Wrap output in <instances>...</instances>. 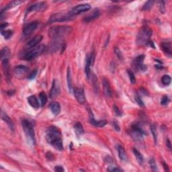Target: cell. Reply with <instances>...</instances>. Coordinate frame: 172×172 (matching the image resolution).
Instances as JSON below:
<instances>
[{
	"label": "cell",
	"mask_w": 172,
	"mask_h": 172,
	"mask_svg": "<svg viewBox=\"0 0 172 172\" xmlns=\"http://www.w3.org/2000/svg\"><path fill=\"white\" fill-rule=\"evenodd\" d=\"M46 140L57 150L62 151L63 149L61 131L55 126H51L48 129L46 135Z\"/></svg>",
	"instance_id": "obj_1"
},
{
	"label": "cell",
	"mask_w": 172,
	"mask_h": 172,
	"mask_svg": "<svg viewBox=\"0 0 172 172\" xmlns=\"http://www.w3.org/2000/svg\"><path fill=\"white\" fill-rule=\"evenodd\" d=\"M71 30V26H53L49 29V35L53 40H61V38L69 34Z\"/></svg>",
	"instance_id": "obj_2"
},
{
	"label": "cell",
	"mask_w": 172,
	"mask_h": 172,
	"mask_svg": "<svg viewBox=\"0 0 172 172\" xmlns=\"http://www.w3.org/2000/svg\"><path fill=\"white\" fill-rule=\"evenodd\" d=\"M152 36V30L149 27H143L139 31L137 37V43L139 46H145L148 44Z\"/></svg>",
	"instance_id": "obj_3"
},
{
	"label": "cell",
	"mask_w": 172,
	"mask_h": 172,
	"mask_svg": "<svg viewBox=\"0 0 172 172\" xmlns=\"http://www.w3.org/2000/svg\"><path fill=\"white\" fill-rule=\"evenodd\" d=\"M22 125L28 142L32 145H35V133L31 122L28 120H23Z\"/></svg>",
	"instance_id": "obj_4"
},
{
	"label": "cell",
	"mask_w": 172,
	"mask_h": 172,
	"mask_svg": "<svg viewBox=\"0 0 172 172\" xmlns=\"http://www.w3.org/2000/svg\"><path fill=\"white\" fill-rule=\"evenodd\" d=\"M145 135V132L141 127L139 124L135 123L131 127V129L130 131V135L132 138L136 141H142L143 136Z\"/></svg>",
	"instance_id": "obj_5"
},
{
	"label": "cell",
	"mask_w": 172,
	"mask_h": 172,
	"mask_svg": "<svg viewBox=\"0 0 172 172\" xmlns=\"http://www.w3.org/2000/svg\"><path fill=\"white\" fill-rule=\"evenodd\" d=\"M45 49L46 47L45 45H39L38 47H34L33 49L30 50L29 52L26 53L24 57V59L27 61L33 60L34 59H35L37 57H39V55H41L45 51Z\"/></svg>",
	"instance_id": "obj_6"
},
{
	"label": "cell",
	"mask_w": 172,
	"mask_h": 172,
	"mask_svg": "<svg viewBox=\"0 0 172 172\" xmlns=\"http://www.w3.org/2000/svg\"><path fill=\"white\" fill-rule=\"evenodd\" d=\"M73 18V16L70 14L69 12L66 13H58V14H55L53 16H51L49 20L50 23H55V22H66V21L71 20Z\"/></svg>",
	"instance_id": "obj_7"
},
{
	"label": "cell",
	"mask_w": 172,
	"mask_h": 172,
	"mask_svg": "<svg viewBox=\"0 0 172 172\" xmlns=\"http://www.w3.org/2000/svg\"><path fill=\"white\" fill-rule=\"evenodd\" d=\"M91 9V5L87 3H83V4H79L73 7L70 11V14L73 16H77L78 14H81V13L85 12V11H88L89 9Z\"/></svg>",
	"instance_id": "obj_8"
},
{
	"label": "cell",
	"mask_w": 172,
	"mask_h": 172,
	"mask_svg": "<svg viewBox=\"0 0 172 172\" xmlns=\"http://www.w3.org/2000/svg\"><path fill=\"white\" fill-rule=\"evenodd\" d=\"M38 26H39V22H36V21L29 23L24 27V30H23V34L26 36H30L38 28Z\"/></svg>",
	"instance_id": "obj_9"
},
{
	"label": "cell",
	"mask_w": 172,
	"mask_h": 172,
	"mask_svg": "<svg viewBox=\"0 0 172 172\" xmlns=\"http://www.w3.org/2000/svg\"><path fill=\"white\" fill-rule=\"evenodd\" d=\"M89 122H90V123L92 125L95 126V127H103L107 124V122L104 120H95L92 112H91V110H89Z\"/></svg>",
	"instance_id": "obj_10"
},
{
	"label": "cell",
	"mask_w": 172,
	"mask_h": 172,
	"mask_svg": "<svg viewBox=\"0 0 172 172\" xmlns=\"http://www.w3.org/2000/svg\"><path fill=\"white\" fill-rule=\"evenodd\" d=\"M74 95L76 100H77V102L79 104H83L85 102V94H84V91L82 88H76L74 89Z\"/></svg>",
	"instance_id": "obj_11"
},
{
	"label": "cell",
	"mask_w": 172,
	"mask_h": 172,
	"mask_svg": "<svg viewBox=\"0 0 172 172\" xmlns=\"http://www.w3.org/2000/svg\"><path fill=\"white\" fill-rule=\"evenodd\" d=\"M47 4L45 2H38L34 3V4L30 5L28 7L27 10H26V14H29V13L32 12V11H41V10H44L45 9Z\"/></svg>",
	"instance_id": "obj_12"
},
{
	"label": "cell",
	"mask_w": 172,
	"mask_h": 172,
	"mask_svg": "<svg viewBox=\"0 0 172 172\" xmlns=\"http://www.w3.org/2000/svg\"><path fill=\"white\" fill-rule=\"evenodd\" d=\"M59 93H60V85H59V83L57 81V80L55 79L53 80V85L52 87H51L49 96H50L51 98H53V97H55L57 95H59Z\"/></svg>",
	"instance_id": "obj_13"
},
{
	"label": "cell",
	"mask_w": 172,
	"mask_h": 172,
	"mask_svg": "<svg viewBox=\"0 0 172 172\" xmlns=\"http://www.w3.org/2000/svg\"><path fill=\"white\" fill-rule=\"evenodd\" d=\"M42 39H43V36H42L38 35L34 36L33 39H32L30 41L28 42L27 44H26V48H28L27 49H34V48L36 47V46L42 41Z\"/></svg>",
	"instance_id": "obj_14"
},
{
	"label": "cell",
	"mask_w": 172,
	"mask_h": 172,
	"mask_svg": "<svg viewBox=\"0 0 172 172\" xmlns=\"http://www.w3.org/2000/svg\"><path fill=\"white\" fill-rule=\"evenodd\" d=\"M100 11H99L98 9H95L91 14H89V15H87V16L85 17L83 19V22H91V21L94 20L95 19H96L100 16Z\"/></svg>",
	"instance_id": "obj_15"
},
{
	"label": "cell",
	"mask_w": 172,
	"mask_h": 172,
	"mask_svg": "<svg viewBox=\"0 0 172 172\" xmlns=\"http://www.w3.org/2000/svg\"><path fill=\"white\" fill-rule=\"evenodd\" d=\"M103 87H104V91L106 96L110 97L112 96V89L110 87V84L109 83L108 80L104 78L103 79Z\"/></svg>",
	"instance_id": "obj_16"
},
{
	"label": "cell",
	"mask_w": 172,
	"mask_h": 172,
	"mask_svg": "<svg viewBox=\"0 0 172 172\" xmlns=\"http://www.w3.org/2000/svg\"><path fill=\"white\" fill-rule=\"evenodd\" d=\"M1 119H2L5 122H6V124L8 126L10 130L12 131H14V122L9 117L8 115L4 112H1Z\"/></svg>",
	"instance_id": "obj_17"
},
{
	"label": "cell",
	"mask_w": 172,
	"mask_h": 172,
	"mask_svg": "<svg viewBox=\"0 0 172 172\" xmlns=\"http://www.w3.org/2000/svg\"><path fill=\"white\" fill-rule=\"evenodd\" d=\"M28 70H29V68L28 67L20 65L16 66L14 68V72L16 75H23L26 73L28 71Z\"/></svg>",
	"instance_id": "obj_18"
},
{
	"label": "cell",
	"mask_w": 172,
	"mask_h": 172,
	"mask_svg": "<svg viewBox=\"0 0 172 172\" xmlns=\"http://www.w3.org/2000/svg\"><path fill=\"white\" fill-rule=\"evenodd\" d=\"M2 67L3 73H4L5 77H6L7 80H9L10 75H9V61L8 59H5L2 60Z\"/></svg>",
	"instance_id": "obj_19"
},
{
	"label": "cell",
	"mask_w": 172,
	"mask_h": 172,
	"mask_svg": "<svg viewBox=\"0 0 172 172\" xmlns=\"http://www.w3.org/2000/svg\"><path fill=\"white\" fill-rule=\"evenodd\" d=\"M28 102L29 103V104L31 106L32 108L34 109H39L40 107V104L39 100H38L37 97H36V95H30L28 97Z\"/></svg>",
	"instance_id": "obj_20"
},
{
	"label": "cell",
	"mask_w": 172,
	"mask_h": 172,
	"mask_svg": "<svg viewBox=\"0 0 172 172\" xmlns=\"http://www.w3.org/2000/svg\"><path fill=\"white\" fill-rule=\"evenodd\" d=\"M161 47L163 52L169 57H171L172 55L171 50V45L170 43H162L161 45Z\"/></svg>",
	"instance_id": "obj_21"
},
{
	"label": "cell",
	"mask_w": 172,
	"mask_h": 172,
	"mask_svg": "<svg viewBox=\"0 0 172 172\" xmlns=\"http://www.w3.org/2000/svg\"><path fill=\"white\" fill-rule=\"evenodd\" d=\"M117 151H118V156H119L120 159L123 161H127V153H126L125 149H124L123 147L121 146V145H118Z\"/></svg>",
	"instance_id": "obj_22"
},
{
	"label": "cell",
	"mask_w": 172,
	"mask_h": 172,
	"mask_svg": "<svg viewBox=\"0 0 172 172\" xmlns=\"http://www.w3.org/2000/svg\"><path fill=\"white\" fill-rule=\"evenodd\" d=\"M50 109H51V112H53V114H55V115H57V114L60 112L61 106L58 102H52L50 104Z\"/></svg>",
	"instance_id": "obj_23"
},
{
	"label": "cell",
	"mask_w": 172,
	"mask_h": 172,
	"mask_svg": "<svg viewBox=\"0 0 172 172\" xmlns=\"http://www.w3.org/2000/svg\"><path fill=\"white\" fill-rule=\"evenodd\" d=\"M144 55H139L137 58H135V61H134V67H135L137 70H139V67L143 65V61H144Z\"/></svg>",
	"instance_id": "obj_24"
},
{
	"label": "cell",
	"mask_w": 172,
	"mask_h": 172,
	"mask_svg": "<svg viewBox=\"0 0 172 172\" xmlns=\"http://www.w3.org/2000/svg\"><path fill=\"white\" fill-rule=\"evenodd\" d=\"M74 129H75L76 135L78 137L81 136L84 133V129L83 126H82L81 123L80 122H77L75 125H74Z\"/></svg>",
	"instance_id": "obj_25"
},
{
	"label": "cell",
	"mask_w": 172,
	"mask_h": 172,
	"mask_svg": "<svg viewBox=\"0 0 172 172\" xmlns=\"http://www.w3.org/2000/svg\"><path fill=\"white\" fill-rule=\"evenodd\" d=\"M67 85L69 90L71 93L73 92V84H72V77L71 73V69L68 67L67 74Z\"/></svg>",
	"instance_id": "obj_26"
},
{
	"label": "cell",
	"mask_w": 172,
	"mask_h": 172,
	"mask_svg": "<svg viewBox=\"0 0 172 172\" xmlns=\"http://www.w3.org/2000/svg\"><path fill=\"white\" fill-rule=\"evenodd\" d=\"M133 152L134 155H135V157H136L137 161H138V163L139 164H142L143 163V161H144V159H143V155L141 154V153L139 152V151L135 148L133 149Z\"/></svg>",
	"instance_id": "obj_27"
},
{
	"label": "cell",
	"mask_w": 172,
	"mask_h": 172,
	"mask_svg": "<svg viewBox=\"0 0 172 172\" xmlns=\"http://www.w3.org/2000/svg\"><path fill=\"white\" fill-rule=\"evenodd\" d=\"M86 60H85V72L86 74V76H87V79H89V77H90V63H89V57L88 55L86 57Z\"/></svg>",
	"instance_id": "obj_28"
},
{
	"label": "cell",
	"mask_w": 172,
	"mask_h": 172,
	"mask_svg": "<svg viewBox=\"0 0 172 172\" xmlns=\"http://www.w3.org/2000/svg\"><path fill=\"white\" fill-rule=\"evenodd\" d=\"M39 98L40 100H41V106H45V104H47V100H48V96L45 91H42L39 93Z\"/></svg>",
	"instance_id": "obj_29"
},
{
	"label": "cell",
	"mask_w": 172,
	"mask_h": 172,
	"mask_svg": "<svg viewBox=\"0 0 172 172\" xmlns=\"http://www.w3.org/2000/svg\"><path fill=\"white\" fill-rule=\"evenodd\" d=\"M10 55V51L7 47H4L3 48L2 50L1 51V54H0V56H1V59L3 60V59H7V57L9 56Z\"/></svg>",
	"instance_id": "obj_30"
},
{
	"label": "cell",
	"mask_w": 172,
	"mask_h": 172,
	"mask_svg": "<svg viewBox=\"0 0 172 172\" xmlns=\"http://www.w3.org/2000/svg\"><path fill=\"white\" fill-rule=\"evenodd\" d=\"M22 1H11V2H9L8 4L6 5V6L5 7V8L2 9L1 11H4L5 10H7V9L12 8V7H14L15 6H17V5H18L19 4H20V3H22Z\"/></svg>",
	"instance_id": "obj_31"
},
{
	"label": "cell",
	"mask_w": 172,
	"mask_h": 172,
	"mask_svg": "<svg viewBox=\"0 0 172 172\" xmlns=\"http://www.w3.org/2000/svg\"><path fill=\"white\" fill-rule=\"evenodd\" d=\"M151 131L153 137L155 144H157V127L155 125H151Z\"/></svg>",
	"instance_id": "obj_32"
},
{
	"label": "cell",
	"mask_w": 172,
	"mask_h": 172,
	"mask_svg": "<svg viewBox=\"0 0 172 172\" xmlns=\"http://www.w3.org/2000/svg\"><path fill=\"white\" fill-rule=\"evenodd\" d=\"M171 78L169 75H164L161 78V82L164 85H169L171 83Z\"/></svg>",
	"instance_id": "obj_33"
},
{
	"label": "cell",
	"mask_w": 172,
	"mask_h": 172,
	"mask_svg": "<svg viewBox=\"0 0 172 172\" xmlns=\"http://www.w3.org/2000/svg\"><path fill=\"white\" fill-rule=\"evenodd\" d=\"M154 3L155 1H153V0H150V1H147V2L145 3V5H143V10H145V11L149 10V9H151L152 7L153 6Z\"/></svg>",
	"instance_id": "obj_34"
},
{
	"label": "cell",
	"mask_w": 172,
	"mask_h": 172,
	"mask_svg": "<svg viewBox=\"0 0 172 172\" xmlns=\"http://www.w3.org/2000/svg\"><path fill=\"white\" fill-rule=\"evenodd\" d=\"M1 34L4 36L5 39H8L11 37V36L13 35V31L11 30H5V31H1Z\"/></svg>",
	"instance_id": "obj_35"
},
{
	"label": "cell",
	"mask_w": 172,
	"mask_h": 172,
	"mask_svg": "<svg viewBox=\"0 0 172 172\" xmlns=\"http://www.w3.org/2000/svg\"><path fill=\"white\" fill-rule=\"evenodd\" d=\"M127 73H128V75H129V77L130 78V80H131V83L133 84L135 83V82H136V77H135V74H134V73L130 69L127 70Z\"/></svg>",
	"instance_id": "obj_36"
},
{
	"label": "cell",
	"mask_w": 172,
	"mask_h": 172,
	"mask_svg": "<svg viewBox=\"0 0 172 172\" xmlns=\"http://www.w3.org/2000/svg\"><path fill=\"white\" fill-rule=\"evenodd\" d=\"M149 165L151 166V167L153 171H158L157 167L155 161L153 158H151L149 160Z\"/></svg>",
	"instance_id": "obj_37"
},
{
	"label": "cell",
	"mask_w": 172,
	"mask_h": 172,
	"mask_svg": "<svg viewBox=\"0 0 172 172\" xmlns=\"http://www.w3.org/2000/svg\"><path fill=\"white\" fill-rule=\"evenodd\" d=\"M135 100H136V102H137V104H138L139 105V106H142V107L145 106L144 102H143L142 99L141 98L140 95H139V94H137H137L135 95Z\"/></svg>",
	"instance_id": "obj_38"
},
{
	"label": "cell",
	"mask_w": 172,
	"mask_h": 172,
	"mask_svg": "<svg viewBox=\"0 0 172 172\" xmlns=\"http://www.w3.org/2000/svg\"><path fill=\"white\" fill-rule=\"evenodd\" d=\"M169 102H170V100H169V97H168L167 95H163L161 100V104L165 106V105L169 104Z\"/></svg>",
	"instance_id": "obj_39"
},
{
	"label": "cell",
	"mask_w": 172,
	"mask_h": 172,
	"mask_svg": "<svg viewBox=\"0 0 172 172\" xmlns=\"http://www.w3.org/2000/svg\"><path fill=\"white\" fill-rule=\"evenodd\" d=\"M114 52H115L116 56H117V57L120 59V60L122 61V59H123V55H122V52L120 51V50L118 49V48L116 47L115 49H114Z\"/></svg>",
	"instance_id": "obj_40"
},
{
	"label": "cell",
	"mask_w": 172,
	"mask_h": 172,
	"mask_svg": "<svg viewBox=\"0 0 172 172\" xmlns=\"http://www.w3.org/2000/svg\"><path fill=\"white\" fill-rule=\"evenodd\" d=\"M89 57V63H90L91 67H92L94 64V61H95V53L94 52L91 53L90 55H88Z\"/></svg>",
	"instance_id": "obj_41"
},
{
	"label": "cell",
	"mask_w": 172,
	"mask_h": 172,
	"mask_svg": "<svg viewBox=\"0 0 172 172\" xmlns=\"http://www.w3.org/2000/svg\"><path fill=\"white\" fill-rule=\"evenodd\" d=\"M93 87H94V88H95V91H98V84H97V79L94 75H93Z\"/></svg>",
	"instance_id": "obj_42"
},
{
	"label": "cell",
	"mask_w": 172,
	"mask_h": 172,
	"mask_svg": "<svg viewBox=\"0 0 172 172\" xmlns=\"http://www.w3.org/2000/svg\"><path fill=\"white\" fill-rule=\"evenodd\" d=\"M113 109L114 110V112H115L116 114V116H122V113L121 110H120L119 109V108L116 106V105H114V106H113Z\"/></svg>",
	"instance_id": "obj_43"
},
{
	"label": "cell",
	"mask_w": 172,
	"mask_h": 172,
	"mask_svg": "<svg viewBox=\"0 0 172 172\" xmlns=\"http://www.w3.org/2000/svg\"><path fill=\"white\" fill-rule=\"evenodd\" d=\"M37 73H38L37 69H34V71H32L29 74V75H28V78L29 79H33L34 78L36 77V75H37Z\"/></svg>",
	"instance_id": "obj_44"
},
{
	"label": "cell",
	"mask_w": 172,
	"mask_h": 172,
	"mask_svg": "<svg viewBox=\"0 0 172 172\" xmlns=\"http://www.w3.org/2000/svg\"><path fill=\"white\" fill-rule=\"evenodd\" d=\"M107 171H123V170L120 169V168L116 167H109L107 169Z\"/></svg>",
	"instance_id": "obj_45"
},
{
	"label": "cell",
	"mask_w": 172,
	"mask_h": 172,
	"mask_svg": "<svg viewBox=\"0 0 172 172\" xmlns=\"http://www.w3.org/2000/svg\"><path fill=\"white\" fill-rule=\"evenodd\" d=\"M112 126H113V128L116 131L119 132L120 131V127L119 125H118V123L116 121V120H114V121L112 122Z\"/></svg>",
	"instance_id": "obj_46"
},
{
	"label": "cell",
	"mask_w": 172,
	"mask_h": 172,
	"mask_svg": "<svg viewBox=\"0 0 172 172\" xmlns=\"http://www.w3.org/2000/svg\"><path fill=\"white\" fill-rule=\"evenodd\" d=\"M159 10L162 14H163V13H165V5H164V2L163 1H159Z\"/></svg>",
	"instance_id": "obj_47"
},
{
	"label": "cell",
	"mask_w": 172,
	"mask_h": 172,
	"mask_svg": "<svg viewBox=\"0 0 172 172\" xmlns=\"http://www.w3.org/2000/svg\"><path fill=\"white\" fill-rule=\"evenodd\" d=\"M55 171L57 172H63L65 171V169H63V167L61 165H57L56 167H55Z\"/></svg>",
	"instance_id": "obj_48"
},
{
	"label": "cell",
	"mask_w": 172,
	"mask_h": 172,
	"mask_svg": "<svg viewBox=\"0 0 172 172\" xmlns=\"http://www.w3.org/2000/svg\"><path fill=\"white\" fill-rule=\"evenodd\" d=\"M47 158L49 160V161H51V160H53V159H54V155H53L51 153H47Z\"/></svg>",
	"instance_id": "obj_49"
},
{
	"label": "cell",
	"mask_w": 172,
	"mask_h": 172,
	"mask_svg": "<svg viewBox=\"0 0 172 172\" xmlns=\"http://www.w3.org/2000/svg\"><path fill=\"white\" fill-rule=\"evenodd\" d=\"M7 26H8V24H7V23H3V24H1V26H0V27H1V30H3V28H5Z\"/></svg>",
	"instance_id": "obj_50"
},
{
	"label": "cell",
	"mask_w": 172,
	"mask_h": 172,
	"mask_svg": "<svg viewBox=\"0 0 172 172\" xmlns=\"http://www.w3.org/2000/svg\"><path fill=\"white\" fill-rule=\"evenodd\" d=\"M163 166H164V169H165V171H169V167H168L167 165L165 163H163Z\"/></svg>",
	"instance_id": "obj_51"
},
{
	"label": "cell",
	"mask_w": 172,
	"mask_h": 172,
	"mask_svg": "<svg viewBox=\"0 0 172 172\" xmlns=\"http://www.w3.org/2000/svg\"><path fill=\"white\" fill-rule=\"evenodd\" d=\"M166 144H167V146L168 147V148L169 149H171V143H170V141L169 139H167V142H166Z\"/></svg>",
	"instance_id": "obj_52"
}]
</instances>
